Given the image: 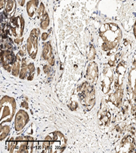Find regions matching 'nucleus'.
Wrapping results in <instances>:
<instances>
[{"label": "nucleus", "mask_w": 136, "mask_h": 153, "mask_svg": "<svg viewBox=\"0 0 136 153\" xmlns=\"http://www.w3.org/2000/svg\"><path fill=\"white\" fill-rule=\"evenodd\" d=\"M121 30L115 24H105L100 29V37L103 41L101 48L104 51L115 48L122 39Z\"/></svg>", "instance_id": "1"}, {"label": "nucleus", "mask_w": 136, "mask_h": 153, "mask_svg": "<svg viewBox=\"0 0 136 153\" xmlns=\"http://www.w3.org/2000/svg\"><path fill=\"white\" fill-rule=\"evenodd\" d=\"M39 34V29H33L31 32L28 40H27V50L29 55L31 56L32 59H35L37 51H38V38Z\"/></svg>", "instance_id": "2"}, {"label": "nucleus", "mask_w": 136, "mask_h": 153, "mask_svg": "<svg viewBox=\"0 0 136 153\" xmlns=\"http://www.w3.org/2000/svg\"><path fill=\"white\" fill-rule=\"evenodd\" d=\"M127 91L132 96L131 100H135L136 99V59L133 61L129 73Z\"/></svg>", "instance_id": "3"}, {"label": "nucleus", "mask_w": 136, "mask_h": 153, "mask_svg": "<svg viewBox=\"0 0 136 153\" xmlns=\"http://www.w3.org/2000/svg\"><path fill=\"white\" fill-rule=\"evenodd\" d=\"M38 0H30L27 4V11L28 15L30 17H33L37 11L38 7Z\"/></svg>", "instance_id": "4"}, {"label": "nucleus", "mask_w": 136, "mask_h": 153, "mask_svg": "<svg viewBox=\"0 0 136 153\" xmlns=\"http://www.w3.org/2000/svg\"><path fill=\"white\" fill-rule=\"evenodd\" d=\"M87 76L88 78L92 80V79L97 78L98 76V68H97V65L95 63L92 62L89 63L88 65V68L87 70Z\"/></svg>", "instance_id": "5"}, {"label": "nucleus", "mask_w": 136, "mask_h": 153, "mask_svg": "<svg viewBox=\"0 0 136 153\" xmlns=\"http://www.w3.org/2000/svg\"><path fill=\"white\" fill-rule=\"evenodd\" d=\"M52 55H53V50H52V46L50 42L45 43L43 48V58L45 59V60L48 61L52 58Z\"/></svg>", "instance_id": "6"}, {"label": "nucleus", "mask_w": 136, "mask_h": 153, "mask_svg": "<svg viewBox=\"0 0 136 153\" xmlns=\"http://www.w3.org/2000/svg\"><path fill=\"white\" fill-rule=\"evenodd\" d=\"M16 8V1L15 0H8L7 3L6 4V8H5V11L8 16H11L13 14V12H14V10Z\"/></svg>", "instance_id": "7"}, {"label": "nucleus", "mask_w": 136, "mask_h": 153, "mask_svg": "<svg viewBox=\"0 0 136 153\" xmlns=\"http://www.w3.org/2000/svg\"><path fill=\"white\" fill-rule=\"evenodd\" d=\"M19 55L16 56V61L14 62L13 67H12V74L14 76H18L19 74V70H20V58H19Z\"/></svg>", "instance_id": "8"}, {"label": "nucleus", "mask_w": 136, "mask_h": 153, "mask_svg": "<svg viewBox=\"0 0 136 153\" xmlns=\"http://www.w3.org/2000/svg\"><path fill=\"white\" fill-rule=\"evenodd\" d=\"M50 23V20H49L48 14L45 13L42 16V22L40 24V27L42 29H46Z\"/></svg>", "instance_id": "9"}, {"label": "nucleus", "mask_w": 136, "mask_h": 153, "mask_svg": "<svg viewBox=\"0 0 136 153\" xmlns=\"http://www.w3.org/2000/svg\"><path fill=\"white\" fill-rule=\"evenodd\" d=\"M44 9H45V8H44V4L42 3H41L40 6H39V8L38 10V11H37V12H38V14L39 16L42 17L44 14H45V13H44Z\"/></svg>", "instance_id": "10"}, {"label": "nucleus", "mask_w": 136, "mask_h": 153, "mask_svg": "<svg viewBox=\"0 0 136 153\" xmlns=\"http://www.w3.org/2000/svg\"><path fill=\"white\" fill-rule=\"evenodd\" d=\"M95 48H94L93 46H91L90 52H89V59L91 60H93V59H94V58H95Z\"/></svg>", "instance_id": "11"}, {"label": "nucleus", "mask_w": 136, "mask_h": 153, "mask_svg": "<svg viewBox=\"0 0 136 153\" xmlns=\"http://www.w3.org/2000/svg\"><path fill=\"white\" fill-rule=\"evenodd\" d=\"M133 101H134V103L132 105V114L133 116H134V117L136 119V99Z\"/></svg>", "instance_id": "12"}, {"label": "nucleus", "mask_w": 136, "mask_h": 153, "mask_svg": "<svg viewBox=\"0 0 136 153\" xmlns=\"http://www.w3.org/2000/svg\"><path fill=\"white\" fill-rule=\"evenodd\" d=\"M48 38V33H46V32H44L42 34V39L44 41L46 40V39Z\"/></svg>", "instance_id": "13"}, {"label": "nucleus", "mask_w": 136, "mask_h": 153, "mask_svg": "<svg viewBox=\"0 0 136 153\" xmlns=\"http://www.w3.org/2000/svg\"><path fill=\"white\" fill-rule=\"evenodd\" d=\"M51 70V67L48 65H45L44 67V71L45 73H48L49 71Z\"/></svg>", "instance_id": "14"}, {"label": "nucleus", "mask_w": 136, "mask_h": 153, "mask_svg": "<svg viewBox=\"0 0 136 153\" xmlns=\"http://www.w3.org/2000/svg\"><path fill=\"white\" fill-rule=\"evenodd\" d=\"M133 35H134L135 38L136 39V20L135 21V23H134V25H133Z\"/></svg>", "instance_id": "15"}, {"label": "nucleus", "mask_w": 136, "mask_h": 153, "mask_svg": "<svg viewBox=\"0 0 136 153\" xmlns=\"http://www.w3.org/2000/svg\"><path fill=\"white\" fill-rule=\"evenodd\" d=\"M5 1L6 0H1V8L2 9V8H4V6H5Z\"/></svg>", "instance_id": "16"}, {"label": "nucleus", "mask_w": 136, "mask_h": 153, "mask_svg": "<svg viewBox=\"0 0 136 153\" xmlns=\"http://www.w3.org/2000/svg\"><path fill=\"white\" fill-rule=\"evenodd\" d=\"M21 41H22V39L17 38V39H15V42H16V44H19L20 42H21Z\"/></svg>", "instance_id": "17"}, {"label": "nucleus", "mask_w": 136, "mask_h": 153, "mask_svg": "<svg viewBox=\"0 0 136 153\" xmlns=\"http://www.w3.org/2000/svg\"><path fill=\"white\" fill-rule=\"evenodd\" d=\"M25 0H21V1H20L19 3H20V4H21V6H23V5H24V4H25Z\"/></svg>", "instance_id": "18"}, {"label": "nucleus", "mask_w": 136, "mask_h": 153, "mask_svg": "<svg viewBox=\"0 0 136 153\" xmlns=\"http://www.w3.org/2000/svg\"><path fill=\"white\" fill-rule=\"evenodd\" d=\"M18 1H19V2H20V1H21V0H18Z\"/></svg>", "instance_id": "19"}, {"label": "nucleus", "mask_w": 136, "mask_h": 153, "mask_svg": "<svg viewBox=\"0 0 136 153\" xmlns=\"http://www.w3.org/2000/svg\"><path fill=\"white\" fill-rule=\"evenodd\" d=\"M56 1H59V0H56Z\"/></svg>", "instance_id": "20"}]
</instances>
